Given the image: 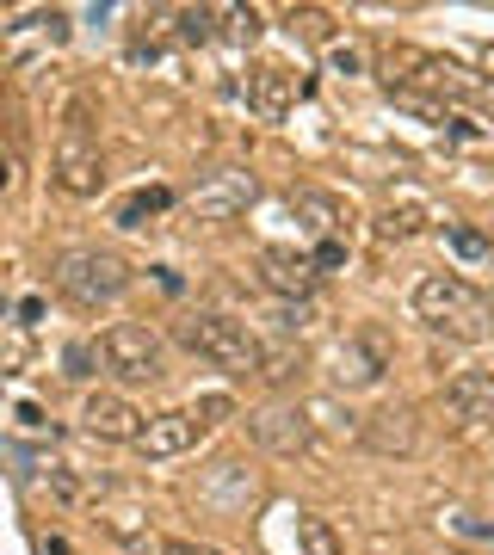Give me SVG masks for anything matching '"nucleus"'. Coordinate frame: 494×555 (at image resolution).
Instances as JSON below:
<instances>
[{
	"label": "nucleus",
	"mask_w": 494,
	"mask_h": 555,
	"mask_svg": "<svg viewBox=\"0 0 494 555\" xmlns=\"http://www.w3.org/2000/svg\"><path fill=\"white\" fill-rule=\"evenodd\" d=\"M99 358H105V370H118L124 383H155L161 377V340L143 321H112L105 340H99Z\"/></svg>",
	"instance_id": "423d86ee"
},
{
	"label": "nucleus",
	"mask_w": 494,
	"mask_h": 555,
	"mask_svg": "<svg viewBox=\"0 0 494 555\" xmlns=\"http://www.w3.org/2000/svg\"><path fill=\"white\" fill-rule=\"evenodd\" d=\"M291 210H297L303 229L322 235V241H340V229H346V204H340L334 192H322V185H297V192H291Z\"/></svg>",
	"instance_id": "dca6fc26"
},
{
	"label": "nucleus",
	"mask_w": 494,
	"mask_h": 555,
	"mask_svg": "<svg viewBox=\"0 0 494 555\" xmlns=\"http://www.w3.org/2000/svg\"><path fill=\"white\" fill-rule=\"evenodd\" d=\"M56 290L68 296L75 309H99V303H118V296L130 290V266L118 253H105V247H68L56 259Z\"/></svg>",
	"instance_id": "7ed1b4c3"
},
{
	"label": "nucleus",
	"mask_w": 494,
	"mask_h": 555,
	"mask_svg": "<svg viewBox=\"0 0 494 555\" xmlns=\"http://www.w3.org/2000/svg\"><path fill=\"white\" fill-rule=\"evenodd\" d=\"M31 321H44V303H38V296H25V303H19V327H31Z\"/></svg>",
	"instance_id": "2f4dec72"
},
{
	"label": "nucleus",
	"mask_w": 494,
	"mask_h": 555,
	"mask_svg": "<svg viewBox=\"0 0 494 555\" xmlns=\"http://www.w3.org/2000/svg\"><path fill=\"white\" fill-rule=\"evenodd\" d=\"M420 229H427V204H390V210L377 216V235L383 241H408Z\"/></svg>",
	"instance_id": "6ab92c4d"
},
{
	"label": "nucleus",
	"mask_w": 494,
	"mask_h": 555,
	"mask_svg": "<svg viewBox=\"0 0 494 555\" xmlns=\"http://www.w3.org/2000/svg\"><path fill=\"white\" fill-rule=\"evenodd\" d=\"M291 31H297V37H309V44H328L334 19H328L322 7H291Z\"/></svg>",
	"instance_id": "5701e85b"
},
{
	"label": "nucleus",
	"mask_w": 494,
	"mask_h": 555,
	"mask_svg": "<svg viewBox=\"0 0 494 555\" xmlns=\"http://www.w3.org/2000/svg\"><path fill=\"white\" fill-rule=\"evenodd\" d=\"M445 407L470 426H494V370H457L445 383Z\"/></svg>",
	"instance_id": "2eb2a0df"
},
{
	"label": "nucleus",
	"mask_w": 494,
	"mask_h": 555,
	"mask_svg": "<svg viewBox=\"0 0 494 555\" xmlns=\"http://www.w3.org/2000/svg\"><path fill=\"white\" fill-rule=\"evenodd\" d=\"M56 185L68 198H99L105 185V155H99V136L87 130V99L68 105V124L56 136Z\"/></svg>",
	"instance_id": "39448f33"
},
{
	"label": "nucleus",
	"mask_w": 494,
	"mask_h": 555,
	"mask_svg": "<svg viewBox=\"0 0 494 555\" xmlns=\"http://www.w3.org/2000/svg\"><path fill=\"white\" fill-rule=\"evenodd\" d=\"M93 525L112 537V543H124V549H143V543H149V518L136 512V506H99Z\"/></svg>",
	"instance_id": "f3484780"
},
{
	"label": "nucleus",
	"mask_w": 494,
	"mask_h": 555,
	"mask_svg": "<svg viewBox=\"0 0 494 555\" xmlns=\"http://www.w3.org/2000/svg\"><path fill=\"white\" fill-rule=\"evenodd\" d=\"M25 364V333H7L0 340V370H19Z\"/></svg>",
	"instance_id": "c756f323"
},
{
	"label": "nucleus",
	"mask_w": 494,
	"mask_h": 555,
	"mask_svg": "<svg viewBox=\"0 0 494 555\" xmlns=\"http://www.w3.org/2000/svg\"><path fill=\"white\" fill-rule=\"evenodd\" d=\"M229 414H235L229 395H198V401H192V420H198V426H223Z\"/></svg>",
	"instance_id": "393cba45"
},
{
	"label": "nucleus",
	"mask_w": 494,
	"mask_h": 555,
	"mask_svg": "<svg viewBox=\"0 0 494 555\" xmlns=\"http://www.w3.org/2000/svg\"><path fill=\"white\" fill-rule=\"evenodd\" d=\"M359 444L371 457H414L420 451V420L408 407H377V414L359 420Z\"/></svg>",
	"instance_id": "1a4fd4ad"
},
{
	"label": "nucleus",
	"mask_w": 494,
	"mask_h": 555,
	"mask_svg": "<svg viewBox=\"0 0 494 555\" xmlns=\"http://www.w3.org/2000/svg\"><path fill=\"white\" fill-rule=\"evenodd\" d=\"M161 555H223V549H210V543H192V537H173V543H161Z\"/></svg>",
	"instance_id": "7c9ffc66"
},
{
	"label": "nucleus",
	"mask_w": 494,
	"mask_h": 555,
	"mask_svg": "<svg viewBox=\"0 0 494 555\" xmlns=\"http://www.w3.org/2000/svg\"><path fill=\"white\" fill-rule=\"evenodd\" d=\"M173 19H180V44H210L223 13H217V7H180Z\"/></svg>",
	"instance_id": "412c9836"
},
{
	"label": "nucleus",
	"mask_w": 494,
	"mask_h": 555,
	"mask_svg": "<svg viewBox=\"0 0 494 555\" xmlns=\"http://www.w3.org/2000/svg\"><path fill=\"white\" fill-rule=\"evenodd\" d=\"M247 432L272 457H309L315 451V414L309 407H291V401H266L260 414H247Z\"/></svg>",
	"instance_id": "0eeeda50"
},
{
	"label": "nucleus",
	"mask_w": 494,
	"mask_h": 555,
	"mask_svg": "<svg viewBox=\"0 0 494 555\" xmlns=\"http://www.w3.org/2000/svg\"><path fill=\"white\" fill-rule=\"evenodd\" d=\"M297 543H303V555H340V531L315 512H297Z\"/></svg>",
	"instance_id": "aec40b11"
},
{
	"label": "nucleus",
	"mask_w": 494,
	"mask_h": 555,
	"mask_svg": "<svg viewBox=\"0 0 494 555\" xmlns=\"http://www.w3.org/2000/svg\"><path fill=\"white\" fill-rule=\"evenodd\" d=\"M414 315L427 327H439L445 340H488V333H494V303L470 278H457V272L420 278L414 284Z\"/></svg>",
	"instance_id": "f03ea898"
},
{
	"label": "nucleus",
	"mask_w": 494,
	"mask_h": 555,
	"mask_svg": "<svg viewBox=\"0 0 494 555\" xmlns=\"http://www.w3.org/2000/svg\"><path fill=\"white\" fill-rule=\"evenodd\" d=\"M260 198V185H254V173H241V167H217V173H204L198 185H192V198H186V210L198 216V222H235L247 204Z\"/></svg>",
	"instance_id": "6e6552de"
},
{
	"label": "nucleus",
	"mask_w": 494,
	"mask_h": 555,
	"mask_svg": "<svg viewBox=\"0 0 494 555\" xmlns=\"http://www.w3.org/2000/svg\"><path fill=\"white\" fill-rule=\"evenodd\" d=\"M309 321H315L309 303H278V327H285V333H297V327H309Z\"/></svg>",
	"instance_id": "bb28decb"
},
{
	"label": "nucleus",
	"mask_w": 494,
	"mask_h": 555,
	"mask_svg": "<svg viewBox=\"0 0 494 555\" xmlns=\"http://www.w3.org/2000/svg\"><path fill=\"white\" fill-rule=\"evenodd\" d=\"M328 62H334V74H359V62H365V56H359V44H334V50H328Z\"/></svg>",
	"instance_id": "c85d7f7f"
},
{
	"label": "nucleus",
	"mask_w": 494,
	"mask_h": 555,
	"mask_svg": "<svg viewBox=\"0 0 494 555\" xmlns=\"http://www.w3.org/2000/svg\"><path fill=\"white\" fill-rule=\"evenodd\" d=\"M297 370H303V352H297V346H266V352H260V377H266V383H291Z\"/></svg>",
	"instance_id": "4be33fe9"
},
{
	"label": "nucleus",
	"mask_w": 494,
	"mask_h": 555,
	"mask_svg": "<svg viewBox=\"0 0 494 555\" xmlns=\"http://www.w3.org/2000/svg\"><path fill=\"white\" fill-rule=\"evenodd\" d=\"M334 377L346 383V389H365V383H377L383 370H390V340H383V327H359L352 340L334 352Z\"/></svg>",
	"instance_id": "9d476101"
},
{
	"label": "nucleus",
	"mask_w": 494,
	"mask_h": 555,
	"mask_svg": "<svg viewBox=\"0 0 494 555\" xmlns=\"http://www.w3.org/2000/svg\"><path fill=\"white\" fill-rule=\"evenodd\" d=\"M445 241H451L457 253H464V259H488V253H494V241H488L482 229H470V222H451V229H445Z\"/></svg>",
	"instance_id": "b1692460"
},
{
	"label": "nucleus",
	"mask_w": 494,
	"mask_h": 555,
	"mask_svg": "<svg viewBox=\"0 0 494 555\" xmlns=\"http://www.w3.org/2000/svg\"><path fill=\"white\" fill-rule=\"evenodd\" d=\"M377 68H383V87L390 93H420V99H439V105H482V111H494V81H482L476 68L451 62V56L414 50V44H390V50H377Z\"/></svg>",
	"instance_id": "f257e3e1"
},
{
	"label": "nucleus",
	"mask_w": 494,
	"mask_h": 555,
	"mask_svg": "<svg viewBox=\"0 0 494 555\" xmlns=\"http://www.w3.org/2000/svg\"><path fill=\"white\" fill-rule=\"evenodd\" d=\"M260 284L272 296H285V303H309V290H315V259L291 253V247H266L260 253Z\"/></svg>",
	"instance_id": "9b49d317"
},
{
	"label": "nucleus",
	"mask_w": 494,
	"mask_h": 555,
	"mask_svg": "<svg viewBox=\"0 0 494 555\" xmlns=\"http://www.w3.org/2000/svg\"><path fill=\"white\" fill-rule=\"evenodd\" d=\"M81 426H87L93 438L136 444V432L149 426V414H136V401H124V395H87V407H81Z\"/></svg>",
	"instance_id": "f8f14e48"
},
{
	"label": "nucleus",
	"mask_w": 494,
	"mask_h": 555,
	"mask_svg": "<svg viewBox=\"0 0 494 555\" xmlns=\"http://www.w3.org/2000/svg\"><path fill=\"white\" fill-rule=\"evenodd\" d=\"M346 266V241H322L315 247V272H340Z\"/></svg>",
	"instance_id": "cd10ccee"
},
{
	"label": "nucleus",
	"mask_w": 494,
	"mask_h": 555,
	"mask_svg": "<svg viewBox=\"0 0 494 555\" xmlns=\"http://www.w3.org/2000/svg\"><path fill=\"white\" fill-rule=\"evenodd\" d=\"M0 192H13V155H0Z\"/></svg>",
	"instance_id": "473e14b6"
},
{
	"label": "nucleus",
	"mask_w": 494,
	"mask_h": 555,
	"mask_svg": "<svg viewBox=\"0 0 494 555\" xmlns=\"http://www.w3.org/2000/svg\"><path fill=\"white\" fill-rule=\"evenodd\" d=\"M198 420L192 414H155L143 432H136V457H149V463H161V457H186L192 444H198Z\"/></svg>",
	"instance_id": "4468645a"
},
{
	"label": "nucleus",
	"mask_w": 494,
	"mask_h": 555,
	"mask_svg": "<svg viewBox=\"0 0 494 555\" xmlns=\"http://www.w3.org/2000/svg\"><path fill=\"white\" fill-rule=\"evenodd\" d=\"M180 346L210 358L217 370H235V377H247L254 370L260 377V340L247 333V321H229V315H198V321H180Z\"/></svg>",
	"instance_id": "20e7f679"
},
{
	"label": "nucleus",
	"mask_w": 494,
	"mask_h": 555,
	"mask_svg": "<svg viewBox=\"0 0 494 555\" xmlns=\"http://www.w3.org/2000/svg\"><path fill=\"white\" fill-rule=\"evenodd\" d=\"M62 364H68V377H93V364H99V346H87V340H75L62 352Z\"/></svg>",
	"instance_id": "a878e982"
},
{
	"label": "nucleus",
	"mask_w": 494,
	"mask_h": 555,
	"mask_svg": "<svg viewBox=\"0 0 494 555\" xmlns=\"http://www.w3.org/2000/svg\"><path fill=\"white\" fill-rule=\"evenodd\" d=\"M167 204H173L167 185H143V192H130V198L118 204V229H143V222H149V216H161Z\"/></svg>",
	"instance_id": "a211bd4d"
},
{
	"label": "nucleus",
	"mask_w": 494,
	"mask_h": 555,
	"mask_svg": "<svg viewBox=\"0 0 494 555\" xmlns=\"http://www.w3.org/2000/svg\"><path fill=\"white\" fill-rule=\"evenodd\" d=\"M291 105H297V74L272 68V62H260L254 74H247V111H254L260 124H278Z\"/></svg>",
	"instance_id": "ddd939ff"
}]
</instances>
